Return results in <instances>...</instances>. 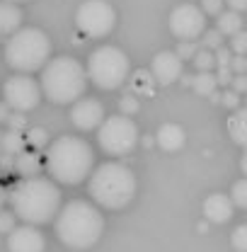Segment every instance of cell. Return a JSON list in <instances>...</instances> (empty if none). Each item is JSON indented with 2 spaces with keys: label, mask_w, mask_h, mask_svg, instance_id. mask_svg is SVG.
<instances>
[{
  "label": "cell",
  "mask_w": 247,
  "mask_h": 252,
  "mask_svg": "<svg viewBox=\"0 0 247 252\" xmlns=\"http://www.w3.org/2000/svg\"><path fill=\"white\" fill-rule=\"evenodd\" d=\"M12 214L30 225L49 223L61 209V189L46 177H25L10 191Z\"/></svg>",
  "instance_id": "6da1fadb"
},
{
  "label": "cell",
  "mask_w": 247,
  "mask_h": 252,
  "mask_svg": "<svg viewBox=\"0 0 247 252\" xmlns=\"http://www.w3.org/2000/svg\"><path fill=\"white\" fill-rule=\"evenodd\" d=\"M94 153L93 146L75 136H61L49 143L46 151V170L54 180L63 185H80L93 172Z\"/></svg>",
  "instance_id": "7a4b0ae2"
},
{
  "label": "cell",
  "mask_w": 247,
  "mask_h": 252,
  "mask_svg": "<svg viewBox=\"0 0 247 252\" xmlns=\"http://www.w3.org/2000/svg\"><path fill=\"white\" fill-rule=\"evenodd\" d=\"M104 219L88 201H68L56 214V235L63 245L73 250H88L102 238Z\"/></svg>",
  "instance_id": "3957f363"
},
{
  "label": "cell",
  "mask_w": 247,
  "mask_h": 252,
  "mask_svg": "<svg viewBox=\"0 0 247 252\" xmlns=\"http://www.w3.org/2000/svg\"><path fill=\"white\" fill-rule=\"evenodd\" d=\"M41 93L54 104H73L88 88V70L70 56L49 59L41 70Z\"/></svg>",
  "instance_id": "277c9868"
},
{
  "label": "cell",
  "mask_w": 247,
  "mask_h": 252,
  "mask_svg": "<svg viewBox=\"0 0 247 252\" xmlns=\"http://www.w3.org/2000/svg\"><path fill=\"white\" fill-rule=\"evenodd\" d=\"M90 196L104 209H124L136 196V175L122 162H104L90 177Z\"/></svg>",
  "instance_id": "5b68a950"
},
{
  "label": "cell",
  "mask_w": 247,
  "mask_h": 252,
  "mask_svg": "<svg viewBox=\"0 0 247 252\" xmlns=\"http://www.w3.org/2000/svg\"><path fill=\"white\" fill-rule=\"evenodd\" d=\"M49 56H51V41L36 27L17 30L5 44V61L20 73H34L44 68L49 63Z\"/></svg>",
  "instance_id": "8992f818"
},
{
  "label": "cell",
  "mask_w": 247,
  "mask_h": 252,
  "mask_svg": "<svg viewBox=\"0 0 247 252\" xmlns=\"http://www.w3.org/2000/svg\"><path fill=\"white\" fill-rule=\"evenodd\" d=\"M128 56L117 46H99L88 59V78L102 90H117L128 78Z\"/></svg>",
  "instance_id": "52a82bcc"
},
{
  "label": "cell",
  "mask_w": 247,
  "mask_h": 252,
  "mask_svg": "<svg viewBox=\"0 0 247 252\" xmlns=\"http://www.w3.org/2000/svg\"><path fill=\"white\" fill-rule=\"evenodd\" d=\"M138 126L131 117L126 114H117V117H107L99 131H97V141H99V148L107 153V156L122 158L128 156L136 143H138Z\"/></svg>",
  "instance_id": "ba28073f"
},
{
  "label": "cell",
  "mask_w": 247,
  "mask_h": 252,
  "mask_svg": "<svg viewBox=\"0 0 247 252\" xmlns=\"http://www.w3.org/2000/svg\"><path fill=\"white\" fill-rule=\"evenodd\" d=\"M117 25V12L107 0H85L75 10V27L83 36L102 39Z\"/></svg>",
  "instance_id": "9c48e42d"
},
{
  "label": "cell",
  "mask_w": 247,
  "mask_h": 252,
  "mask_svg": "<svg viewBox=\"0 0 247 252\" xmlns=\"http://www.w3.org/2000/svg\"><path fill=\"white\" fill-rule=\"evenodd\" d=\"M2 97L10 104V109H15V112H30L41 99V85L34 78H30L27 73H20V75H12V78L5 80Z\"/></svg>",
  "instance_id": "30bf717a"
},
{
  "label": "cell",
  "mask_w": 247,
  "mask_h": 252,
  "mask_svg": "<svg viewBox=\"0 0 247 252\" xmlns=\"http://www.w3.org/2000/svg\"><path fill=\"white\" fill-rule=\"evenodd\" d=\"M170 32L182 39V41H194L206 32V12L191 2H182L170 12Z\"/></svg>",
  "instance_id": "8fae6325"
},
{
  "label": "cell",
  "mask_w": 247,
  "mask_h": 252,
  "mask_svg": "<svg viewBox=\"0 0 247 252\" xmlns=\"http://www.w3.org/2000/svg\"><path fill=\"white\" fill-rule=\"evenodd\" d=\"M151 73L157 80V85H170V83L182 78L185 61L177 56V51H160V54H155V59L151 61Z\"/></svg>",
  "instance_id": "7c38bea8"
},
{
  "label": "cell",
  "mask_w": 247,
  "mask_h": 252,
  "mask_svg": "<svg viewBox=\"0 0 247 252\" xmlns=\"http://www.w3.org/2000/svg\"><path fill=\"white\" fill-rule=\"evenodd\" d=\"M104 107L97 102V99H78L73 102V109H70V122L75 128L80 131H93L99 128L104 122Z\"/></svg>",
  "instance_id": "4fadbf2b"
},
{
  "label": "cell",
  "mask_w": 247,
  "mask_h": 252,
  "mask_svg": "<svg viewBox=\"0 0 247 252\" xmlns=\"http://www.w3.org/2000/svg\"><path fill=\"white\" fill-rule=\"evenodd\" d=\"M7 250L10 252H44L46 250V240L44 235L36 230V225H20L12 233H7Z\"/></svg>",
  "instance_id": "5bb4252c"
},
{
  "label": "cell",
  "mask_w": 247,
  "mask_h": 252,
  "mask_svg": "<svg viewBox=\"0 0 247 252\" xmlns=\"http://www.w3.org/2000/svg\"><path fill=\"white\" fill-rule=\"evenodd\" d=\"M233 211H235V204H233V199L228 194L216 191V194H211L204 201V216L211 223H228L233 219Z\"/></svg>",
  "instance_id": "9a60e30c"
},
{
  "label": "cell",
  "mask_w": 247,
  "mask_h": 252,
  "mask_svg": "<svg viewBox=\"0 0 247 252\" xmlns=\"http://www.w3.org/2000/svg\"><path fill=\"white\" fill-rule=\"evenodd\" d=\"M185 141H186L185 128L180 124H172V122L162 124L157 128V133H155V143H157L165 153H177L180 148H185Z\"/></svg>",
  "instance_id": "2e32d148"
},
{
  "label": "cell",
  "mask_w": 247,
  "mask_h": 252,
  "mask_svg": "<svg viewBox=\"0 0 247 252\" xmlns=\"http://www.w3.org/2000/svg\"><path fill=\"white\" fill-rule=\"evenodd\" d=\"M22 25V10L17 7V2H10V0H2L0 2V36L5 34H15Z\"/></svg>",
  "instance_id": "e0dca14e"
},
{
  "label": "cell",
  "mask_w": 247,
  "mask_h": 252,
  "mask_svg": "<svg viewBox=\"0 0 247 252\" xmlns=\"http://www.w3.org/2000/svg\"><path fill=\"white\" fill-rule=\"evenodd\" d=\"M225 131H228V136H230L238 146H245L247 148V107H238V109L228 117Z\"/></svg>",
  "instance_id": "ac0fdd59"
},
{
  "label": "cell",
  "mask_w": 247,
  "mask_h": 252,
  "mask_svg": "<svg viewBox=\"0 0 247 252\" xmlns=\"http://www.w3.org/2000/svg\"><path fill=\"white\" fill-rule=\"evenodd\" d=\"M155 85H157V80L153 78L151 68H148V70L141 68V70H136V73L131 75V93L133 94L151 97V94H155Z\"/></svg>",
  "instance_id": "d6986e66"
},
{
  "label": "cell",
  "mask_w": 247,
  "mask_h": 252,
  "mask_svg": "<svg viewBox=\"0 0 247 252\" xmlns=\"http://www.w3.org/2000/svg\"><path fill=\"white\" fill-rule=\"evenodd\" d=\"M191 88L196 94H204V97H211V93H216L218 80L214 70H199L196 75H191Z\"/></svg>",
  "instance_id": "ffe728a7"
},
{
  "label": "cell",
  "mask_w": 247,
  "mask_h": 252,
  "mask_svg": "<svg viewBox=\"0 0 247 252\" xmlns=\"http://www.w3.org/2000/svg\"><path fill=\"white\" fill-rule=\"evenodd\" d=\"M15 170L22 175V177H36L39 170H41V158L36 153H20L17 160H15Z\"/></svg>",
  "instance_id": "44dd1931"
},
{
  "label": "cell",
  "mask_w": 247,
  "mask_h": 252,
  "mask_svg": "<svg viewBox=\"0 0 247 252\" xmlns=\"http://www.w3.org/2000/svg\"><path fill=\"white\" fill-rule=\"evenodd\" d=\"M223 36H233V34H238V32H243V17H240V12H235V10H228V12H220L218 15V27H216Z\"/></svg>",
  "instance_id": "7402d4cb"
},
{
  "label": "cell",
  "mask_w": 247,
  "mask_h": 252,
  "mask_svg": "<svg viewBox=\"0 0 247 252\" xmlns=\"http://www.w3.org/2000/svg\"><path fill=\"white\" fill-rule=\"evenodd\" d=\"M25 143H27V138L22 136V131H7V133H2V143H0V148L7 153V156H20L22 151H25Z\"/></svg>",
  "instance_id": "603a6c76"
},
{
  "label": "cell",
  "mask_w": 247,
  "mask_h": 252,
  "mask_svg": "<svg viewBox=\"0 0 247 252\" xmlns=\"http://www.w3.org/2000/svg\"><path fill=\"white\" fill-rule=\"evenodd\" d=\"M191 61H194V65H196L199 70H214V68H218L216 65V54L209 51V49H204V46L196 51V56H194Z\"/></svg>",
  "instance_id": "cb8c5ba5"
},
{
  "label": "cell",
  "mask_w": 247,
  "mask_h": 252,
  "mask_svg": "<svg viewBox=\"0 0 247 252\" xmlns=\"http://www.w3.org/2000/svg\"><path fill=\"white\" fill-rule=\"evenodd\" d=\"M230 199H233L235 206H240V209L247 211V177L245 180H238V182L233 185V189H230Z\"/></svg>",
  "instance_id": "d4e9b609"
},
{
  "label": "cell",
  "mask_w": 247,
  "mask_h": 252,
  "mask_svg": "<svg viewBox=\"0 0 247 252\" xmlns=\"http://www.w3.org/2000/svg\"><path fill=\"white\" fill-rule=\"evenodd\" d=\"M27 143H30L31 148H44V146H49V133H46V128H39V126H34L27 131Z\"/></svg>",
  "instance_id": "484cf974"
},
{
  "label": "cell",
  "mask_w": 247,
  "mask_h": 252,
  "mask_svg": "<svg viewBox=\"0 0 247 252\" xmlns=\"http://www.w3.org/2000/svg\"><path fill=\"white\" fill-rule=\"evenodd\" d=\"M201 36H204V39H201V46H204V49H209V51H216V49L223 46V34H220L218 30L204 32Z\"/></svg>",
  "instance_id": "4316f807"
},
{
  "label": "cell",
  "mask_w": 247,
  "mask_h": 252,
  "mask_svg": "<svg viewBox=\"0 0 247 252\" xmlns=\"http://www.w3.org/2000/svg\"><path fill=\"white\" fill-rule=\"evenodd\" d=\"M230 243H233V248H235L238 252H247V223L238 225V228L233 230Z\"/></svg>",
  "instance_id": "83f0119b"
},
{
  "label": "cell",
  "mask_w": 247,
  "mask_h": 252,
  "mask_svg": "<svg viewBox=\"0 0 247 252\" xmlns=\"http://www.w3.org/2000/svg\"><path fill=\"white\" fill-rule=\"evenodd\" d=\"M230 49H233V54H238V56H247V32L245 30L230 36Z\"/></svg>",
  "instance_id": "f1b7e54d"
},
{
  "label": "cell",
  "mask_w": 247,
  "mask_h": 252,
  "mask_svg": "<svg viewBox=\"0 0 247 252\" xmlns=\"http://www.w3.org/2000/svg\"><path fill=\"white\" fill-rule=\"evenodd\" d=\"M196 51H199V44L196 41H180V46H177V56L182 61H191L196 56Z\"/></svg>",
  "instance_id": "f546056e"
},
{
  "label": "cell",
  "mask_w": 247,
  "mask_h": 252,
  "mask_svg": "<svg viewBox=\"0 0 247 252\" xmlns=\"http://www.w3.org/2000/svg\"><path fill=\"white\" fill-rule=\"evenodd\" d=\"M119 107H122V114L126 117H131V114H136L138 112V99H136V94H124L122 102H119Z\"/></svg>",
  "instance_id": "4dcf8cb0"
},
{
  "label": "cell",
  "mask_w": 247,
  "mask_h": 252,
  "mask_svg": "<svg viewBox=\"0 0 247 252\" xmlns=\"http://www.w3.org/2000/svg\"><path fill=\"white\" fill-rule=\"evenodd\" d=\"M214 54H216V65H218V68L230 65V63H233V56H235L230 46H220V49H216Z\"/></svg>",
  "instance_id": "1f68e13d"
},
{
  "label": "cell",
  "mask_w": 247,
  "mask_h": 252,
  "mask_svg": "<svg viewBox=\"0 0 247 252\" xmlns=\"http://www.w3.org/2000/svg\"><path fill=\"white\" fill-rule=\"evenodd\" d=\"M15 219H17L15 214H10V211H0V233H5V235L12 233V230L17 228V225H15Z\"/></svg>",
  "instance_id": "d6a6232c"
},
{
  "label": "cell",
  "mask_w": 247,
  "mask_h": 252,
  "mask_svg": "<svg viewBox=\"0 0 247 252\" xmlns=\"http://www.w3.org/2000/svg\"><path fill=\"white\" fill-rule=\"evenodd\" d=\"M233 78H235V73H233V68H230V65L218 68L216 70V80H218V85H220V88H230Z\"/></svg>",
  "instance_id": "836d02e7"
},
{
  "label": "cell",
  "mask_w": 247,
  "mask_h": 252,
  "mask_svg": "<svg viewBox=\"0 0 247 252\" xmlns=\"http://www.w3.org/2000/svg\"><path fill=\"white\" fill-rule=\"evenodd\" d=\"M220 102H223L225 107H230V109H238V107H240V94L235 93L233 88H225V93L220 94Z\"/></svg>",
  "instance_id": "e575fe53"
},
{
  "label": "cell",
  "mask_w": 247,
  "mask_h": 252,
  "mask_svg": "<svg viewBox=\"0 0 247 252\" xmlns=\"http://www.w3.org/2000/svg\"><path fill=\"white\" fill-rule=\"evenodd\" d=\"M201 10L206 15H220L223 12V0H201Z\"/></svg>",
  "instance_id": "d590c367"
},
{
  "label": "cell",
  "mask_w": 247,
  "mask_h": 252,
  "mask_svg": "<svg viewBox=\"0 0 247 252\" xmlns=\"http://www.w3.org/2000/svg\"><path fill=\"white\" fill-rule=\"evenodd\" d=\"M7 124L12 131H22L25 126H27V119H25V112H15V114H10L7 117Z\"/></svg>",
  "instance_id": "8d00e7d4"
},
{
  "label": "cell",
  "mask_w": 247,
  "mask_h": 252,
  "mask_svg": "<svg viewBox=\"0 0 247 252\" xmlns=\"http://www.w3.org/2000/svg\"><path fill=\"white\" fill-rule=\"evenodd\" d=\"M230 88L235 90L238 94L247 93V73H240V75H235L233 78V83H230Z\"/></svg>",
  "instance_id": "74e56055"
},
{
  "label": "cell",
  "mask_w": 247,
  "mask_h": 252,
  "mask_svg": "<svg viewBox=\"0 0 247 252\" xmlns=\"http://www.w3.org/2000/svg\"><path fill=\"white\" fill-rule=\"evenodd\" d=\"M230 68H233V73L235 75H240V73H247V56H233V63H230Z\"/></svg>",
  "instance_id": "f35d334b"
},
{
  "label": "cell",
  "mask_w": 247,
  "mask_h": 252,
  "mask_svg": "<svg viewBox=\"0 0 247 252\" xmlns=\"http://www.w3.org/2000/svg\"><path fill=\"white\" fill-rule=\"evenodd\" d=\"M225 2H228V7H230V10H235V12L247 10V0H225Z\"/></svg>",
  "instance_id": "ab89813d"
},
{
  "label": "cell",
  "mask_w": 247,
  "mask_h": 252,
  "mask_svg": "<svg viewBox=\"0 0 247 252\" xmlns=\"http://www.w3.org/2000/svg\"><path fill=\"white\" fill-rule=\"evenodd\" d=\"M7 117H10V104L2 99L0 102V122H7Z\"/></svg>",
  "instance_id": "60d3db41"
},
{
  "label": "cell",
  "mask_w": 247,
  "mask_h": 252,
  "mask_svg": "<svg viewBox=\"0 0 247 252\" xmlns=\"http://www.w3.org/2000/svg\"><path fill=\"white\" fill-rule=\"evenodd\" d=\"M240 170L245 172V177H247V151H245V156L240 158Z\"/></svg>",
  "instance_id": "b9f144b4"
},
{
  "label": "cell",
  "mask_w": 247,
  "mask_h": 252,
  "mask_svg": "<svg viewBox=\"0 0 247 252\" xmlns=\"http://www.w3.org/2000/svg\"><path fill=\"white\" fill-rule=\"evenodd\" d=\"M153 143H155V136L153 138H151V136H143V146H146V148H151Z\"/></svg>",
  "instance_id": "7bdbcfd3"
},
{
  "label": "cell",
  "mask_w": 247,
  "mask_h": 252,
  "mask_svg": "<svg viewBox=\"0 0 247 252\" xmlns=\"http://www.w3.org/2000/svg\"><path fill=\"white\" fill-rule=\"evenodd\" d=\"M2 204H5V191H2V187H0V209H2Z\"/></svg>",
  "instance_id": "ee69618b"
},
{
  "label": "cell",
  "mask_w": 247,
  "mask_h": 252,
  "mask_svg": "<svg viewBox=\"0 0 247 252\" xmlns=\"http://www.w3.org/2000/svg\"><path fill=\"white\" fill-rule=\"evenodd\" d=\"M10 2H25V0H10Z\"/></svg>",
  "instance_id": "f6af8a7d"
},
{
  "label": "cell",
  "mask_w": 247,
  "mask_h": 252,
  "mask_svg": "<svg viewBox=\"0 0 247 252\" xmlns=\"http://www.w3.org/2000/svg\"><path fill=\"white\" fill-rule=\"evenodd\" d=\"M0 143H2V133H0Z\"/></svg>",
  "instance_id": "bcb514c9"
}]
</instances>
